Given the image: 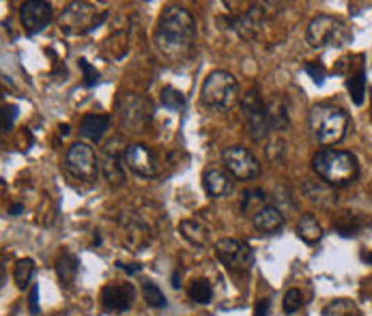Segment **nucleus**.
Listing matches in <instances>:
<instances>
[{
	"label": "nucleus",
	"instance_id": "1",
	"mask_svg": "<svg viewBox=\"0 0 372 316\" xmlns=\"http://www.w3.org/2000/svg\"><path fill=\"white\" fill-rule=\"evenodd\" d=\"M194 41H196V22L192 13L179 5L164 7L155 29L157 50L168 58H183L192 50Z\"/></svg>",
	"mask_w": 372,
	"mask_h": 316
},
{
	"label": "nucleus",
	"instance_id": "2",
	"mask_svg": "<svg viewBox=\"0 0 372 316\" xmlns=\"http://www.w3.org/2000/svg\"><path fill=\"white\" fill-rule=\"evenodd\" d=\"M312 168L318 175V179L332 187L351 185L359 175L355 155L348 151H338V149H321L312 157Z\"/></svg>",
	"mask_w": 372,
	"mask_h": 316
},
{
	"label": "nucleus",
	"instance_id": "3",
	"mask_svg": "<svg viewBox=\"0 0 372 316\" xmlns=\"http://www.w3.org/2000/svg\"><path fill=\"white\" fill-rule=\"evenodd\" d=\"M308 123H310L312 138L318 144H323L325 149H330L344 138L348 127V116L344 110L332 104H318L310 110Z\"/></svg>",
	"mask_w": 372,
	"mask_h": 316
},
{
	"label": "nucleus",
	"instance_id": "4",
	"mask_svg": "<svg viewBox=\"0 0 372 316\" xmlns=\"http://www.w3.org/2000/svg\"><path fill=\"white\" fill-rule=\"evenodd\" d=\"M200 97L209 108L232 110L241 102L239 100V82H237L235 76L228 74V71L216 69L204 78L202 88H200Z\"/></svg>",
	"mask_w": 372,
	"mask_h": 316
},
{
	"label": "nucleus",
	"instance_id": "5",
	"mask_svg": "<svg viewBox=\"0 0 372 316\" xmlns=\"http://www.w3.org/2000/svg\"><path fill=\"white\" fill-rule=\"evenodd\" d=\"M351 39L353 35L348 31L346 22L334 15H316L306 29V41L310 47H342L351 43Z\"/></svg>",
	"mask_w": 372,
	"mask_h": 316
},
{
	"label": "nucleus",
	"instance_id": "6",
	"mask_svg": "<svg viewBox=\"0 0 372 316\" xmlns=\"http://www.w3.org/2000/svg\"><path fill=\"white\" fill-rule=\"evenodd\" d=\"M110 17V11H102L90 3H69L60 15V26L67 35L95 33Z\"/></svg>",
	"mask_w": 372,
	"mask_h": 316
},
{
	"label": "nucleus",
	"instance_id": "7",
	"mask_svg": "<svg viewBox=\"0 0 372 316\" xmlns=\"http://www.w3.org/2000/svg\"><path fill=\"white\" fill-rule=\"evenodd\" d=\"M239 106H241V114H243V120H245L248 134L254 140H265L269 136V132H273V129H271L267 104H265L263 97L257 90H248L245 95H241Z\"/></svg>",
	"mask_w": 372,
	"mask_h": 316
},
{
	"label": "nucleus",
	"instance_id": "8",
	"mask_svg": "<svg viewBox=\"0 0 372 316\" xmlns=\"http://www.w3.org/2000/svg\"><path fill=\"white\" fill-rule=\"evenodd\" d=\"M216 256L230 274H250L254 267V250L241 239H220L216 243Z\"/></svg>",
	"mask_w": 372,
	"mask_h": 316
},
{
	"label": "nucleus",
	"instance_id": "9",
	"mask_svg": "<svg viewBox=\"0 0 372 316\" xmlns=\"http://www.w3.org/2000/svg\"><path fill=\"white\" fill-rule=\"evenodd\" d=\"M271 7H275V3H257V5H252L245 13L235 15V17L228 19L230 29L235 31L243 41L257 39L259 33H261L263 26H265L267 17H271V15L277 13V11H271Z\"/></svg>",
	"mask_w": 372,
	"mask_h": 316
},
{
	"label": "nucleus",
	"instance_id": "10",
	"mask_svg": "<svg viewBox=\"0 0 372 316\" xmlns=\"http://www.w3.org/2000/svg\"><path fill=\"white\" fill-rule=\"evenodd\" d=\"M116 110H119L121 123L127 132H143L145 125L151 120V114H153L149 100H143V97L136 95V93L119 97Z\"/></svg>",
	"mask_w": 372,
	"mask_h": 316
},
{
	"label": "nucleus",
	"instance_id": "11",
	"mask_svg": "<svg viewBox=\"0 0 372 316\" xmlns=\"http://www.w3.org/2000/svg\"><path fill=\"white\" fill-rule=\"evenodd\" d=\"M65 168L72 173V177H76L80 181H95L99 161L95 157L92 147H88L84 142H76L69 147V151L65 155Z\"/></svg>",
	"mask_w": 372,
	"mask_h": 316
},
{
	"label": "nucleus",
	"instance_id": "12",
	"mask_svg": "<svg viewBox=\"0 0 372 316\" xmlns=\"http://www.w3.org/2000/svg\"><path fill=\"white\" fill-rule=\"evenodd\" d=\"M222 159L228 173L235 177L237 181H252L261 175V164L254 157L245 147H239V144H232V147H226L222 151Z\"/></svg>",
	"mask_w": 372,
	"mask_h": 316
},
{
	"label": "nucleus",
	"instance_id": "13",
	"mask_svg": "<svg viewBox=\"0 0 372 316\" xmlns=\"http://www.w3.org/2000/svg\"><path fill=\"white\" fill-rule=\"evenodd\" d=\"M52 17H54L52 5L45 3V0H26V3L19 7L22 26H24L26 35L31 37L48 29Z\"/></svg>",
	"mask_w": 372,
	"mask_h": 316
},
{
	"label": "nucleus",
	"instance_id": "14",
	"mask_svg": "<svg viewBox=\"0 0 372 316\" xmlns=\"http://www.w3.org/2000/svg\"><path fill=\"white\" fill-rule=\"evenodd\" d=\"M123 161L138 177H143V179L157 177V161L147 144H127L123 153Z\"/></svg>",
	"mask_w": 372,
	"mask_h": 316
},
{
	"label": "nucleus",
	"instance_id": "15",
	"mask_svg": "<svg viewBox=\"0 0 372 316\" xmlns=\"http://www.w3.org/2000/svg\"><path fill=\"white\" fill-rule=\"evenodd\" d=\"M121 151H123V140L121 138H112L104 147V153H102V159H99L102 175L114 187H119V185L125 183V173H123V166H121Z\"/></svg>",
	"mask_w": 372,
	"mask_h": 316
},
{
	"label": "nucleus",
	"instance_id": "16",
	"mask_svg": "<svg viewBox=\"0 0 372 316\" xmlns=\"http://www.w3.org/2000/svg\"><path fill=\"white\" fill-rule=\"evenodd\" d=\"M136 290L129 282H110L102 288V306L108 312H127L134 306Z\"/></svg>",
	"mask_w": 372,
	"mask_h": 316
},
{
	"label": "nucleus",
	"instance_id": "17",
	"mask_svg": "<svg viewBox=\"0 0 372 316\" xmlns=\"http://www.w3.org/2000/svg\"><path fill=\"white\" fill-rule=\"evenodd\" d=\"M121 232L123 239L129 248L138 250L143 246H149V235H151V226L149 222H145L140 213H129L121 220Z\"/></svg>",
	"mask_w": 372,
	"mask_h": 316
},
{
	"label": "nucleus",
	"instance_id": "18",
	"mask_svg": "<svg viewBox=\"0 0 372 316\" xmlns=\"http://www.w3.org/2000/svg\"><path fill=\"white\" fill-rule=\"evenodd\" d=\"M252 224L259 232H265V235H273L277 232L282 226H284V215L282 211L277 209L275 205H263L259 207V211L252 215Z\"/></svg>",
	"mask_w": 372,
	"mask_h": 316
},
{
	"label": "nucleus",
	"instance_id": "19",
	"mask_svg": "<svg viewBox=\"0 0 372 316\" xmlns=\"http://www.w3.org/2000/svg\"><path fill=\"white\" fill-rule=\"evenodd\" d=\"M110 123L112 118L108 114H86L82 116L80 120V127H78V134L84 138V140H90V142H99L106 132L110 129Z\"/></svg>",
	"mask_w": 372,
	"mask_h": 316
},
{
	"label": "nucleus",
	"instance_id": "20",
	"mask_svg": "<svg viewBox=\"0 0 372 316\" xmlns=\"http://www.w3.org/2000/svg\"><path fill=\"white\" fill-rule=\"evenodd\" d=\"M202 185H204V191H207L211 198L226 196V193L232 189L228 175L222 173L220 168H209V170H204V175H202Z\"/></svg>",
	"mask_w": 372,
	"mask_h": 316
},
{
	"label": "nucleus",
	"instance_id": "21",
	"mask_svg": "<svg viewBox=\"0 0 372 316\" xmlns=\"http://www.w3.org/2000/svg\"><path fill=\"white\" fill-rule=\"evenodd\" d=\"M179 232L185 241H190L196 248H204L209 243V237H211L209 235V228L198 220H183L179 224Z\"/></svg>",
	"mask_w": 372,
	"mask_h": 316
},
{
	"label": "nucleus",
	"instance_id": "22",
	"mask_svg": "<svg viewBox=\"0 0 372 316\" xmlns=\"http://www.w3.org/2000/svg\"><path fill=\"white\" fill-rule=\"evenodd\" d=\"M297 237L308 243V246H314V243L321 241L323 237V226L318 224V220L312 215V213H306V215H301V220L297 224Z\"/></svg>",
	"mask_w": 372,
	"mask_h": 316
},
{
	"label": "nucleus",
	"instance_id": "23",
	"mask_svg": "<svg viewBox=\"0 0 372 316\" xmlns=\"http://www.w3.org/2000/svg\"><path fill=\"white\" fill-rule=\"evenodd\" d=\"M80 269V260L72 252H63L60 258L56 260V274L63 286H72Z\"/></svg>",
	"mask_w": 372,
	"mask_h": 316
},
{
	"label": "nucleus",
	"instance_id": "24",
	"mask_svg": "<svg viewBox=\"0 0 372 316\" xmlns=\"http://www.w3.org/2000/svg\"><path fill=\"white\" fill-rule=\"evenodd\" d=\"M267 114L271 120V129L282 132L289 127V106L282 97H271L267 102Z\"/></svg>",
	"mask_w": 372,
	"mask_h": 316
},
{
	"label": "nucleus",
	"instance_id": "25",
	"mask_svg": "<svg viewBox=\"0 0 372 316\" xmlns=\"http://www.w3.org/2000/svg\"><path fill=\"white\" fill-rule=\"evenodd\" d=\"M346 90H348V97H351V102L355 106L364 104V100H366V71H364V67H359L355 74H351L346 78Z\"/></svg>",
	"mask_w": 372,
	"mask_h": 316
},
{
	"label": "nucleus",
	"instance_id": "26",
	"mask_svg": "<svg viewBox=\"0 0 372 316\" xmlns=\"http://www.w3.org/2000/svg\"><path fill=\"white\" fill-rule=\"evenodd\" d=\"M37 274V267L33 258H19L15 262V269H13V280L17 284L19 290H26V286H33V278Z\"/></svg>",
	"mask_w": 372,
	"mask_h": 316
},
{
	"label": "nucleus",
	"instance_id": "27",
	"mask_svg": "<svg viewBox=\"0 0 372 316\" xmlns=\"http://www.w3.org/2000/svg\"><path fill=\"white\" fill-rule=\"evenodd\" d=\"M159 102H161V106H164V108H168L172 112H179V110L185 108V95H183V90H179L175 86H164V88H161V93H159Z\"/></svg>",
	"mask_w": 372,
	"mask_h": 316
},
{
	"label": "nucleus",
	"instance_id": "28",
	"mask_svg": "<svg viewBox=\"0 0 372 316\" xmlns=\"http://www.w3.org/2000/svg\"><path fill=\"white\" fill-rule=\"evenodd\" d=\"M325 316H362L357 306L351 299H334L327 308L323 310Z\"/></svg>",
	"mask_w": 372,
	"mask_h": 316
},
{
	"label": "nucleus",
	"instance_id": "29",
	"mask_svg": "<svg viewBox=\"0 0 372 316\" xmlns=\"http://www.w3.org/2000/svg\"><path fill=\"white\" fill-rule=\"evenodd\" d=\"M334 230L340 237H355L362 230V222L357 220V217H353L351 213H344L338 222H334Z\"/></svg>",
	"mask_w": 372,
	"mask_h": 316
},
{
	"label": "nucleus",
	"instance_id": "30",
	"mask_svg": "<svg viewBox=\"0 0 372 316\" xmlns=\"http://www.w3.org/2000/svg\"><path fill=\"white\" fill-rule=\"evenodd\" d=\"M190 299L192 301H196V303H209L213 299V288H211V284H209L207 280H196V282H192V286H190Z\"/></svg>",
	"mask_w": 372,
	"mask_h": 316
},
{
	"label": "nucleus",
	"instance_id": "31",
	"mask_svg": "<svg viewBox=\"0 0 372 316\" xmlns=\"http://www.w3.org/2000/svg\"><path fill=\"white\" fill-rule=\"evenodd\" d=\"M143 297H145L147 306H151V308H166L168 306L166 295L161 293L159 286L153 284V282H145L143 284Z\"/></svg>",
	"mask_w": 372,
	"mask_h": 316
},
{
	"label": "nucleus",
	"instance_id": "32",
	"mask_svg": "<svg viewBox=\"0 0 372 316\" xmlns=\"http://www.w3.org/2000/svg\"><path fill=\"white\" fill-rule=\"evenodd\" d=\"M304 306V295H301L299 288H291L289 293L284 295V301H282V308H284V314H295L297 310H301Z\"/></svg>",
	"mask_w": 372,
	"mask_h": 316
},
{
	"label": "nucleus",
	"instance_id": "33",
	"mask_svg": "<svg viewBox=\"0 0 372 316\" xmlns=\"http://www.w3.org/2000/svg\"><path fill=\"white\" fill-rule=\"evenodd\" d=\"M257 203H261V205H267V193L263 191V189H245L243 191V198H241V211L243 213H248V209L252 207V205H257Z\"/></svg>",
	"mask_w": 372,
	"mask_h": 316
},
{
	"label": "nucleus",
	"instance_id": "34",
	"mask_svg": "<svg viewBox=\"0 0 372 316\" xmlns=\"http://www.w3.org/2000/svg\"><path fill=\"white\" fill-rule=\"evenodd\" d=\"M78 67L82 69V74H84L82 84H84L86 88H92L95 84H99V71L92 67L86 58H78Z\"/></svg>",
	"mask_w": 372,
	"mask_h": 316
},
{
	"label": "nucleus",
	"instance_id": "35",
	"mask_svg": "<svg viewBox=\"0 0 372 316\" xmlns=\"http://www.w3.org/2000/svg\"><path fill=\"white\" fill-rule=\"evenodd\" d=\"M304 71H306V74H308L316 84H323V82H325V67H323L318 61H308V63L304 65Z\"/></svg>",
	"mask_w": 372,
	"mask_h": 316
},
{
	"label": "nucleus",
	"instance_id": "36",
	"mask_svg": "<svg viewBox=\"0 0 372 316\" xmlns=\"http://www.w3.org/2000/svg\"><path fill=\"white\" fill-rule=\"evenodd\" d=\"M17 114H19V112H17V106H15V104L3 108V129H5V132H11V129H13V123H15Z\"/></svg>",
	"mask_w": 372,
	"mask_h": 316
},
{
	"label": "nucleus",
	"instance_id": "37",
	"mask_svg": "<svg viewBox=\"0 0 372 316\" xmlns=\"http://www.w3.org/2000/svg\"><path fill=\"white\" fill-rule=\"evenodd\" d=\"M29 310H31V314H33V316H37V314L41 312V308H39V286H37V284H33V286H31V295H29Z\"/></svg>",
	"mask_w": 372,
	"mask_h": 316
},
{
	"label": "nucleus",
	"instance_id": "38",
	"mask_svg": "<svg viewBox=\"0 0 372 316\" xmlns=\"http://www.w3.org/2000/svg\"><path fill=\"white\" fill-rule=\"evenodd\" d=\"M269 308H271L269 299H259L257 308H254V316H269Z\"/></svg>",
	"mask_w": 372,
	"mask_h": 316
},
{
	"label": "nucleus",
	"instance_id": "39",
	"mask_svg": "<svg viewBox=\"0 0 372 316\" xmlns=\"http://www.w3.org/2000/svg\"><path fill=\"white\" fill-rule=\"evenodd\" d=\"M116 267H121V269L125 271V274H129V276H136V274H140L143 271V267L140 264H123V262H116Z\"/></svg>",
	"mask_w": 372,
	"mask_h": 316
},
{
	"label": "nucleus",
	"instance_id": "40",
	"mask_svg": "<svg viewBox=\"0 0 372 316\" xmlns=\"http://www.w3.org/2000/svg\"><path fill=\"white\" fill-rule=\"evenodd\" d=\"M22 213H24V205H19V203H13V205L9 207V215L17 217V215H22Z\"/></svg>",
	"mask_w": 372,
	"mask_h": 316
},
{
	"label": "nucleus",
	"instance_id": "41",
	"mask_svg": "<svg viewBox=\"0 0 372 316\" xmlns=\"http://www.w3.org/2000/svg\"><path fill=\"white\" fill-rule=\"evenodd\" d=\"M179 278H181V271H175V274H172V286H175V288L181 286V284H179Z\"/></svg>",
	"mask_w": 372,
	"mask_h": 316
},
{
	"label": "nucleus",
	"instance_id": "42",
	"mask_svg": "<svg viewBox=\"0 0 372 316\" xmlns=\"http://www.w3.org/2000/svg\"><path fill=\"white\" fill-rule=\"evenodd\" d=\"M362 260L368 262V264H372V252H362Z\"/></svg>",
	"mask_w": 372,
	"mask_h": 316
},
{
	"label": "nucleus",
	"instance_id": "43",
	"mask_svg": "<svg viewBox=\"0 0 372 316\" xmlns=\"http://www.w3.org/2000/svg\"><path fill=\"white\" fill-rule=\"evenodd\" d=\"M58 129H60V136H67V134H69V125H67V123H63Z\"/></svg>",
	"mask_w": 372,
	"mask_h": 316
},
{
	"label": "nucleus",
	"instance_id": "44",
	"mask_svg": "<svg viewBox=\"0 0 372 316\" xmlns=\"http://www.w3.org/2000/svg\"><path fill=\"white\" fill-rule=\"evenodd\" d=\"M92 243H95V246H99V243H102V237H99V232H95V237H92Z\"/></svg>",
	"mask_w": 372,
	"mask_h": 316
}]
</instances>
